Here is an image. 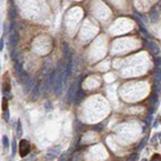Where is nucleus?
Returning <instances> with one entry per match:
<instances>
[{
    "instance_id": "nucleus-4",
    "label": "nucleus",
    "mask_w": 161,
    "mask_h": 161,
    "mask_svg": "<svg viewBox=\"0 0 161 161\" xmlns=\"http://www.w3.org/2000/svg\"><path fill=\"white\" fill-rule=\"evenodd\" d=\"M84 97H85L84 91H83V89L79 87V88H77V89H76V93H75V99H74V101L76 102V103H79V102L81 101V99L84 98Z\"/></svg>"
},
{
    "instance_id": "nucleus-2",
    "label": "nucleus",
    "mask_w": 161,
    "mask_h": 161,
    "mask_svg": "<svg viewBox=\"0 0 161 161\" xmlns=\"http://www.w3.org/2000/svg\"><path fill=\"white\" fill-rule=\"evenodd\" d=\"M23 91L25 93H31V90H32V88H34V85H35V83H34V79H31V77H27V80L23 83Z\"/></svg>"
},
{
    "instance_id": "nucleus-14",
    "label": "nucleus",
    "mask_w": 161,
    "mask_h": 161,
    "mask_svg": "<svg viewBox=\"0 0 161 161\" xmlns=\"http://www.w3.org/2000/svg\"><path fill=\"white\" fill-rule=\"evenodd\" d=\"M135 157H137V155H132V156H130V160H135Z\"/></svg>"
},
{
    "instance_id": "nucleus-8",
    "label": "nucleus",
    "mask_w": 161,
    "mask_h": 161,
    "mask_svg": "<svg viewBox=\"0 0 161 161\" xmlns=\"http://www.w3.org/2000/svg\"><path fill=\"white\" fill-rule=\"evenodd\" d=\"M3 119H4V121H9L10 120V117H9V110L3 111Z\"/></svg>"
},
{
    "instance_id": "nucleus-13",
    "label": "nucleus",
    "mask_w": 161,
    "mask_h": 161,
    "mask_svg": "<svg viewBox=\"0 0 161 161\" xmlns=\"http://www.w3.org/2000/svg\"><path fill=\"white\" fill-rule=\"evenodd\" d=\"M151 160H161V155H159V153H155V155H152Z\"/></svg>"
},
{
    "instance_id": "nucleus-11",
    "label": "nucleus",
    "mask_w": 161,
    "mask_h": 161,
    "mask_svg": "<svg viewBox=\"0 0 161 161\" xmlns=\"http://www.w3.org/2000/svg\"><path fill=\"white\" fill-rule=\"evenodd\" d=\"M16 148H17V139L12 143V156H14L16 155Z\"/></svg>"
},
{
    "instance_id": "nucleus-12",
    "label": "nucleus",
    "mask_w": 161,
    "mask_h": 161,
    "mask_svg": "<svg viewBox=\"0 0 161 161\" xmlns=\"http://www.w3.org/2000/svg\"><path fill=\"white\" fill-rule=\"evenodd\" d=\"M44 106H45V110H46V111H52V110H53V107H52V103H50V102H45V104H44Z\"/></svg>"
},
{
    "instance_id": "nucleus-7",
    "label": "nucleus",
    "mask_w": 161,
    "mask_h": 161,
    "mask_svg": "<svg viewBox=\"0 0 161 161\" xmlns=\"http://www.w3.org/2000/svg\"><path fill=\"white\" fill-rule=\"evenodd\" d=\"M1 142H3V147H4L5 149H8V148H9V147H10V143H9V138H8L7 135H4V137H3Z\"/></svg>"
},
{
    "instance_id": "nucleus-5",
    "label": "nucleus",
    "mask_w": 161,
    "mask_h": 161,
    "mask_svg": "<svg viewBox=\"0 0 161 161\" xmlns=\"http://www.w3.org/2000/svg\"><path fill=\"white\" fill-rule=\"evenodd\" d=\"M39 93H40V85L35 84L34 88H32V90H31V93H30V96H31V99H35L36 97L39 96Z\"/></svg>"
},
{
    "instance_id": "nucleus-1",
    "label": "nucleus",
    "mask_w": 161,
    "mask_h": 161,
    "mask_svg": "<svg viewBox=\"0 0 161 161\" xmlns=\"http://www.w3.org/2000/svg\"><path fill=\"white\" fill-rule=\"evenodd\" d=\"M30 152V144L26 139H21L19 142V155L21 157H26Z\"/></svg>"
},
{
    "instance_id": "nucleus-15",
    "label": "nucleus",
    "mask_w": 161,
    "mask_h": 161,
    "mask_svg": "<svg viewBox=\"0 0 161 161\" xmlns=\"http://www.w3.org/2000/svg\"><path fill=\"white\" fill-rule=\"evenodd\" d=\"M9 1H13V0H9Z\"/></svg>"
},
{
    "instance_id": "nucleus-3",
    "label": "nucleus",
    "mask_w": 161,
    "mask_h": 161,
    "mask_svg": "<svg viewBox=\"0 0 161 161\" xmlns=\"http://www.w3.org/2000/svg\"><path fill=\"white\" fill-rule=\"evenodd\" d=\"M58 155H59V148H50L48 152H46V157L50 160L57 159Z\"/></svg>"
},
{
    "instance_id": "nucleus-10",
    "label": "nucleus",
    "mask_w": 161,
    "mask_h": 161,
    "mask_svg": "<svg viewBox=\"0 0 161 161\" xmlns=\"http://www.w3.org/2000/svg\"><path fill=\"white\" fill-rule=\"evenodd\" d=\"M4 45H5V38L1 36V38H0V52L4 49Z\"/></svg>"
},
{
    "instance_id": "nucleus-9",
    "label": "nucleus",
    "mask_w": 161,
    "mask_h": 161,
    "mask_svg": "<svg viewBox=\"0 0 161 161\" xmlns=\"http://www.w3.org/2000/svg\"><path fill=\"white\" fill-rule=\"evenodd\" d=\"M14 13H16V8L12 7V8L9 9V18H10V21H13V19H14V17H16Z\"/></svg>"
},
{
    "instance_id": "nucleus-6",
    "label": "nucleus",
    "mask_w": 161,
    "mask_h": 161,
    "mask_svg": "<svg viewBox=\"0 0 161 161\" xmlns=\"http://www.w3.org/2000/svg\"><path fill=\"white\" fill-rule=\"evenodd\" d=\"M22 134H23V128H22V123L21 120L17 121V139L22 137Z\"/></svg>"
}]
</instances>
